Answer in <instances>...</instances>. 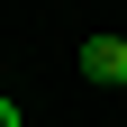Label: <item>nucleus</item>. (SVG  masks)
I'll use <instances>...</instances> for the list:
<instances>
[{
  "label": "nucleus",
  "instance_id": "1",
  "mask_svg": "<svg viewBox=\"0 0 127 127\" xmlns=\"http://www.w3.org/2000/svg\"><path fill=\"white\" fill-rule=\"evenodd\" d=\"M82 82L127 91V36H82Z\"/></svg>",
  "mask_w": 127,
  "mask_h": 127
},
{
  "label": "nucleus",
  "instance_id": "2",
  "mask_svg": "<svg viewBox=\"0 0 127 127\" xmlns=\"http://www.w3.org/2000/svg\"><path fill=\"white\" fill-rule=\"evenodd\" d=\"M0 127H18V100H9V91H0Z\"/></svg>",
  "mask_w": 127,
  "mask_h": 127
}]
</instances>
